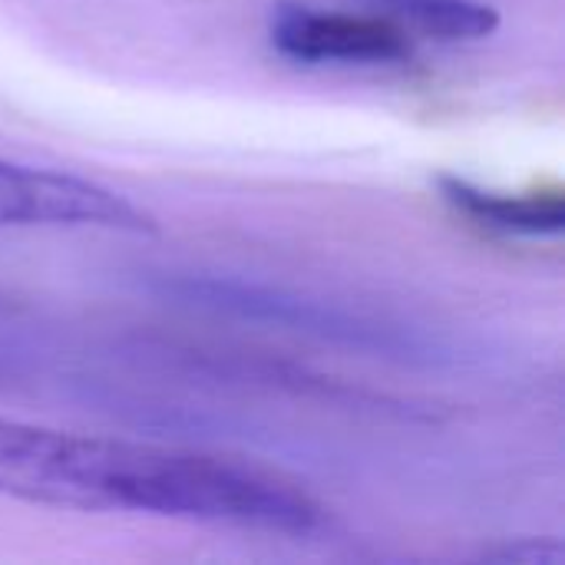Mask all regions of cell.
Segmentation results:
<instances>
[{
  "instance_id": "1",
  "label": "cell",
  "mask_w": 565,
  "mask_h": 565,
  "mask_svg": "<svg viewBox=\"0 0 565 565\" xmlns=\"http://www.w3.org/2000/svg\"><path fill=\"white\" fill-rule=\"evenodd\" d=\"M0 228H106L149 235L159 225L152 212L109 185L0 159Z\"/></svg>"
},
{
  "instance_id": "2",
  "label": "cell",
  "mask_w": 565,
  "mask_h": 565,
  "mask_svg": "<svg viewBox=\"0 0 565 565\" xmlns=\"http://www.w3.org/2000/svg\"><path fill=\"white\" fill-rule=\"evenodd\" d=\"M271 43L298 63H401L414 53V36L374 10L281 7Z\"/></svg>"
},
{
  "instance_id": "3",
  "label": "cell",
  "mask_w": 565,
  "mask_h": 565,
  "mask_svg": "<svg viewBox=\"0 0 565 565\" xmlns=\"http://www.w3.org/2000/svg\"><path fill=\"white\" fill-rule=\"evenodd\" d=\"M440 195L450 209L473 218L483 228H497L507 235H559L565 228V199L563 192H533V195H513V192H493L480 189L460 175H440L437 179Z\"/></svg>"
},
{
  "instance_id": "4",
  "label": "cell",
  "mask_w": 565,
  "mask_h": 565,
  "mask_svg": "<svg viewBox=\"0 0 565 565\" xmlns=\"http://www.w3.org/2000/svg\"><path fill=\"white\" fill-rule=\"evenodd\" d=\"M367 10L394 20L414 40H487L500 26V10L483 0H364Z\"/></svg>"
}]
</instances>
